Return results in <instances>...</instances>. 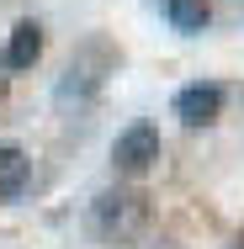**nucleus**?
<instances>
[{"mask_svg":"<svg viewBox=\"0 0 244 249\" xmlns=\"http://www.w3.org/2000/svg\"><path fill=\"white\" fill-rule=\"evenodd\" d=\"M32 180V159L16 149V143H0V201H16Z\"/></svg>","mask_w":244,"mask_h":249,"instance_id":"39448f33","label":"nucleus"},{"mask_svg":"<svg viewBox=\"0 0 244 249\" xmlns=\"http://www.w3.org/2000/svg\"><path fill=\"white\" fill-rule=\"evenodd\" d=\"M218 111H223V85H218V80H196L186 90H175V117H181L186 127L218 122Z\"/></svg>","mask_w":244,"mask_h":249,"instance_id":"7ed1b4c3","label":"nucleus"},{"mask_svg":"<svg viewBox=\"0 0 244 249\" xmlns=\"http://www.w3.org/2000/svg\"><path fill=\"white\" fill-rule=\"evenodd\" d=\"M165 11H170V27L186 32V37H196V32L212 21V5H207V0H170Z\"/></svg>","mask_w":244,"mask_h":249,"instance_id":"423d86ee","label":"nucleus"},{"mask_svg":"<svg viewBox=\"0 0 244 249\" xmlns=\"http://www.w3.org/2000/svg\"><path fill=\"white\" fill-rule=\"evenodd\" d=\"M144 217H149V201L138 191H101L91 201V228L101 239H128L144 228Z\"/></svg>","mask_w":244,"mask_h":249,"instance_id":"f257e3e1","label":"nucleus"},{"mask_svg":"<svg viewBox=\"0 0 244 249\" xmlns=\"http://www.w3.org/2000/svg\"><path fill=\"white\" fill-rule=\"evenodd\" d=\"M159 127L154 122H133V127H122L117 133V143H112V164H117V175H144L149 164L159 159Z\"/></svg>","mask_w":244,"mask_h":249,"instance_id":"f03ea898","label":"nucleus"},{"mask_svg":"<svg viewBox=\"0 0 244 249\" xmlns=\"http://www.w3.org/2000/svg\"><path fill=\"white\" fill-rule=\"evenodd\" d=\"M43 27L38 21H16L11 27V37H5V48H0V64L11 69V74H21V69H32L38 58H43Z\"/></svg>","mask_w":244,"mask_h":249,"instance_id":"20e7f679","label":"nucleus"},{"mask_svg":"<svg viewBox=\"0 0 244 249\" xmlns=\"http://www.w3.org/2000/svg\"><path fill=\"white\" fill-rule=\"evenodd\" d=\"M0 101H5V80H0Z\"/></svg>","mask_w":244,"mask_h":249,"instance_id":"0eeeda50","label":"nucleus"}]
</instances>
